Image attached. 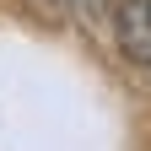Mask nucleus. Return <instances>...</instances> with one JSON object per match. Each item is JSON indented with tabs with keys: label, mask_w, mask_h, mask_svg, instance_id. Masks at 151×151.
Masks as SVG:
<instances>
[{
	"label": "nucleus",
	"mask_w": 151,
	"mask_h": 151,
	"mask_svg": "<svg viewBox=\"0 0 151 151\" xmlns=\"http://www.w3.org/2000/svg\"><path fill=\"white\" fill-rule=\"evenodd\" d=\"M119 49L135 65H151V0H124L119 6Z\"/></svg>",
	"instance_id": "nucleus-1"
},
{
	"label": "nucleus",
	"mask_w": 151,
	"mask_h": 151,
	"mask_svg": "<svg viewBox=\"0 0 151 151\" xmlns=\"http://www.w3.org/2000/svg\"><path fill=\"white\" fill-rule=\"evenodd\" d=\"M49 6H65V0H49Z\"/></svg>",
	"instance_id": "nucleus-2"
}]
</instances>
